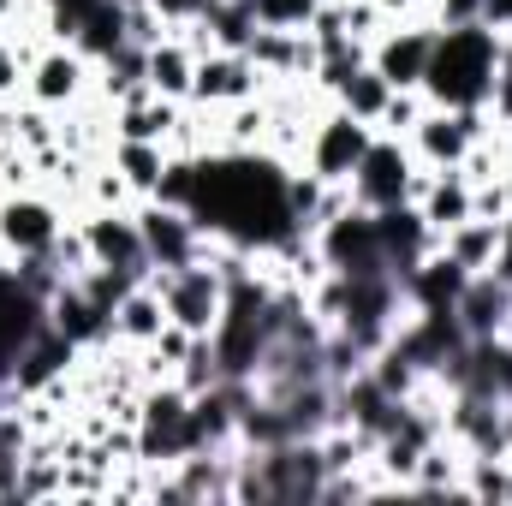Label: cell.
Instances as JSON below:
<instances>
[{"label":"cell","instance_id":"obj_1","mask_svg":"<svg viewBox=\"0 0 512 506\" xmlns=\"http://www.w3.org/2000/svg\"><path fill=\"white\" fill-rule=\"evenodd\" d=\"M495 66H501V36L489 24H447L435 30L429 72L417 90L429 96V108H483L495 90Z\"/></svg>","mask_w":512,"mask_h":506},{"label":"cell","instance_id":"obj_2","mask_svg":"<svg viewBox=\"0 0 512 506\" xmlns=\"http://www.w3.org/2000/svg\"><path fill=\"white\" fill-rule=\"evenodd\" d=\"M376 143V126L370 120H358V114H346V108H328L316 131H310V143H304V173H316L322 185H346L352 173H358V161H364V149Z\"/></svg>","mask_w":512,"mask_h":506},{"label":"cell","instance_id":"obj_3","mask_svg":"<svg viewBox=\"0 0 512 506\" xmlns=\"http://www.w3.org/2000/svg\"><path fill=\"white\" fill-rule=\"evenodd\" d=\"M411 167H417L411 143L376 131V143L364 149V161H358V173L346 179V191H352V203H358V209H393V203H405Z\"/></svg>","mask_w":512,"mask_h":506},{"label":"cell","instance_id":"obj_4","mask_svg":"<svg viewBox=\"0 0 512 506\" xmlns=\"http://www.w3.org/2000/svg\"><path fill=\"white\" fill-rule=\"evenodd\" d=\"M60 227H66V209H60L54 197H42L36 185L0 197V251L12 256V262L48 251V245L60 239Z\"/></svg>","mask_w":512,"mask_h":506},{"label":"cell","instance_id":"obj_5","mask_svg":"<svg viewBox=\"0 0 512 506\" xmlns=\"http://www.w3.org/2000/svg\"><path fill=\"white\" fill-rule=\"evenodd\" d=\"M435 18H399L387 24L382 36L370 42V66L382 72L393 90H417L423 72H429V48H435Z\"/></svg>","mask_w":512,"mask_h":506},{"label":"cell","instance_id":"obj_6","mask_svg":"<svg viewBox=\"0 0 512 506\" xmlns=\"http://www.w3.org/2000/svg\"><path fill=\"white\" fill-rule=\"evenodd\" d=\"M137 233H143L149 268H185V262L203 256V227L191 221V209H173V203L143 197L137 203Z\"/></svg>","mask_w":512,"mask_h":506},{"label":"cell","instance_id":"obj_7","mask_svg":"<svg viewBox=\"0 0 512 506\" xmlns=\"http://www.w3.org/2000/svg\"><path fill=\"white\" fill-rule=\"evenodd\" d=\"M90 78H96V66L78 54V48H66V42H48L36 60H30V78H24V96L30 102H42V108H72L78 96H90Z\"/></svg>","mask_w":512,"mask_h":506},{"label":"cell","instance_id":"obj_8","mask_svg":"<svg viewBox=\"0 0 512 506\" xmlns=\"http://www.w3.org/2000/svg\"><path fill=\"white\" fill-rule=\"evenodd\" d=\"M262 84H268V72L256 66L251 54H227V48H215V54L197 60L191 102H197V108H233V102L262 96Z\"/></svg>","mask_w":512,"mask_h":506},{"label":"cell","instance_id":"obj_9","mask_svg":"<svg viewBox=\"0 0 512 506\" xmlns=\"http://www.w3.org/2000/svg\"><path fill=\"white\" fill-rule=\"evenodd\" d=\"M42 328H48V304L6 268V274H0V381H6V387H12V370H18L24 346H30Z\"/></svg>","mask_w":512,"mask_h":506},{"label":"cell","instance_id":"obj_10","mask_svg":"<svg viewBox=\"0 0 512 506\" xmlns=\"http://www.w3.org/2000/svg\"><path fill=\"white\" fill-rule=\"evenodd\" d=\"M78 227H84V239H90V256L102 262V268H126V274H149V251H143V233H137V215L126 209H84V215H72Z\"/></svg>","mask_w":512,"mask_h":506},{"label":"cell","instance_id":"obj_11","mask_svg":"<svg viewBox=\"0 0 512 506\" xmlns=\"http://www.w3.org/2000/svg\"><path fill=\"white\" fill-rule=\"evenodd\" d=\"M465 340H495V334H512V286L489 268V274H471V286L459 292L453 304Z\"/></svg>","mask_w":512,"mask_h":506},{"label":"cell","instance_id":"obj_12","mask_svg":"<svg viewBox=\"0 0 512 506\" xmlns=\"http://www.w3.org/2000/svg\"><path fill=\"white\" fill-rule=\"evenodd\" d=\"M48 328H60L72 346H84V352H96V346H108L114 340V316L102 310V304H90V292L78 286V280H66L54 298H48Z\"/></svg>","mask_w":512,"mask_h":506},{"label":"cell","instance_id":"obj_13","mask_svg":"<svg viewBox=\"0 0 512 506\" xmlns=\"http://www.w3.org/2000/svg\"><path fill=\"white\" fill-rule=\"evenodd\" d=\"M78 352H84V346H72L60 328H42V334L24 346L18 370H12V399L42 393V387H54L60 376H72V370H78Z\"/></svg>","mask_w":512,"mask_h":506},{"label":"cell","instance_id":"obj_14","mask_svg":"<svg viewBox=\"0 0 512 506\" xmlns=\"http://www.w3.org/2000/svg\"><path fill=\"white\" fill-rule=\"evenodd\" d=\"M465 286H471V268H459L441 245L423 256L405 280H399V292H405V304H411V310H453Z\"/></svg>","mask_w":512,"mask_h":506},{"label":"cell","instance_id":"obj_15","mask_svg":"<svg viewBox=\"0 0 512 506\" xmlns=\"http://www.w3.org/2000/svg\"><path fill=\"white\" fill-rule=\"evenodd\" d=\"M191 78H197V54L185 36H161L149 48V66H143V84L167 102H191Z\"/></svg>","mask_w":512,"mask_h":506},{"label":"cell","instance_id":"obj_16","mask_svg":"<svg viewBox=\"0 0 512 506\" xmlns=\"http://www.w3.org/2000/svg\"><path fill=\"white\" fill-rule=\"evenodd\" d=\"M501 233H507V221H459V227H447L435 245L453 256L459 268H471V274H489L495 268V256H501Z\"/></svg>","mask_w":512,"mask_h":506},{"label":"cell","instance_id":"obj_17","mask_svg":"<svg viewBox=\"0 0 512 506\" xmlns=\"http://www.w3.org/2000/svg\"><path fill=\"white\" fill-rule=\"evenodd\" d=\"M167 143H137V137H114V149H108V161L126 173V185L137 197H155V185H161V173H167Z\"/></svg>","mask_w":512,"mask_h":506},{"label":"cell","instance_id":"obj_18","mask_svg":"<svg viewBox=\"0 0 512 506\" xmlns=\"http://www.w3.org/2000/svg\"><path fill=\"white\" fill-rule=\"evenodd\" d=\"M161 328H167V304H161V292L131 286L126 298H120V310H114V340H126V346H149Z\"/></svg>","mask_w":512,"mask_h":506},{"label":"cell","instance_id":"obj_19","mask_svg":"<svg viewBox=\"0 0 512 506\" xmlns=\"http://www.w3.org/2000/svg\"><path fill=\"white\" fill-rule=\"evenodd\" d=\"M423 221L435 227V239L447 233V227H459V221H471V185H465V173L459 167H447V173H435V185L423 191Z\"/></svg>","mask_w":512,"mask_h":506},{"label":"cell","instance_id":"obj_20","mask_svg":"<svg viewBox=\"0 0 512 506\" xmlns=\"http://www.w3.org/2000/svg\"><path fill=\"white\" fill-rule=\"evenodd\" d=\"M387 96H393V84H387L376 66H358L340 90H334V108H346V114H358V120H382V108H387Z\"/></svg>","mask_w":512,"mask_h":506},{"label":"cell","instance_id":"obj_21","mask_svg":"<svg viewBox=\"0 0 512 506\" xmlns=\"http://www.w3.org/2000/svg\"><path fill=\"white\" fill-rule=\"evenodd\" d=\"M423 114H429V96H423V90H393L387 108H382V120H376V131H382V137H411Z\"/></svg>","mask_w":512,"mask_h":506},{"label":"cell","instance_id":"obj_22","mask_svg":"<svg viewBox=\"0 0 512 506\" xmlns=\"http://www.w3.org/2000/svg\"><path fill=\"white\" fill-rule=\"evenodd\" d=\"M316 6L322 0H251L256 24H268V30H310Z\"/></svg>","mask_w":512,"mask_h":506},{"label":"cell","instance_id":"obj_23","mask_svg":"<svg viewBox=\"0 0 512 506\" xmlns=\"http://www.w3.org/2000/svg\"><path fill=\"white\" fill-rule=\"evenodd\" d=\"M155 6V18L167 24V30H185V24H203V12H209V0H149Z\"/></svg>","mask_w":512,"mask_h":506},{"label":"cell","instance_id":"obj_24","mask_svg":"<svg viewBox=\"0 0 512 506\" xmlns=\"http://www.w3.org/2000/svg\"><path fill=\"white\" fill-rule=\"evenodd\" d=\"M24 78H30V66H24L18 48L0 36V96H24Z\"/></svg>","mask_w":512,"mask_h":506},{"label":"cell","instance_id":"obj_25","mask_svg":"<svg viewBox=\"0 0 512 506\" xmlns=\"http://www.w3.org/2000/svg\"><path fill=\"white\" fill-rule=\"evenodd\" d=\"M477 24H489L495 36H512V0H483L477 6Z\"/></svg>","mask_w":512,"mask_h":506},{"label":"cell","instance_id":"obj_26","mask_svg":"<svg viewBox=\"0 0 512 506\" xmlns=\"http://www.w3.org/2000/svg\"><path fill=\"white\" fill-rule=\"evenodd\" d=\"M489 114L512 126V72H495V90H489Z\"/></svg>","mask_w":512,"mask_h":506},{"label":"cell","instance_id":"obj_27","mask_svg":"<svg viewBox=\"0 0 512 506\" xmlns=\"http://www.w3.org/2000/svg\"><path fill=\"white\" fill-rule=\"evenodd\" d=\"M495 274L512 286V221H507V233H501V256H495Z\"/></svg>","mask_w":512,"mask_h":506},{"label":"cell","instance_id":"obj_28","mask_svg":"<svg viewBox=\"0 0 512 506\" xmlns=\"http://www.w3.org/2000/svg\"><path fill=\"white\" fill-rule=\"evenodd\" d=\"M507 191H512V173H507Z\"/></svg>","mask_w":512,"mask_h":506},{"label":"cell","instance_id":"obj_29","mask_svg":"<svg viewBox=\"0 0 512 506\" xmlns=\"http://www.w3.org/2000/svg\"><path fill=\"white\" fill-rule=\"evenodd\" d=\"M507 143H512V126H507Z\"/></svg>","mask_w":512,"mask_h":506}]
</instances>
